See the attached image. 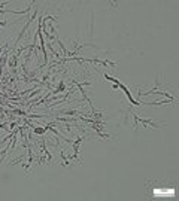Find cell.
Listing matches in <instances>:
<instances>
[{"label":"cell","mask_w":179,"mask_h":201,"mask_svg":"<svg viewBox=\"0 0 179 201\" xmlns=\"http://www.w3.org/2000/svg\"><path fill=\"white\" fill-rule=\"evenodd\" d=\"M82 140H84V137H79L78 140L75 142V145H73V155L70 156L69 160H76V161H79V162H81V158L78 156V151H79V145H81Z\"/></svg>","instance_id":"6da1fadb"}]
</instances>
